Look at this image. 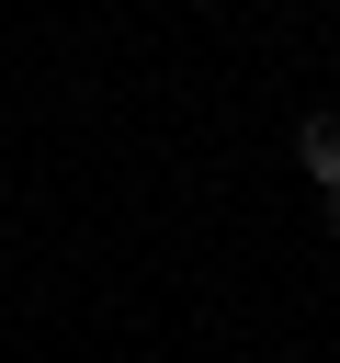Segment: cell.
<instances>
[{
    "instance_id": "cell-1",
    "label": "cell",
    "mask_w": 340,
    "mask_h": 363,
    "mask_svg": "<svg viewBox=\"0 0 340 363\" xmlns=\"http://www.w3.org/2000/svg\"><path fill=\"white\" fill-rule=\"evenodd\" d=\"M317 204H329V238H340V193H317Z\"/></svg>"
}]
</instances>
